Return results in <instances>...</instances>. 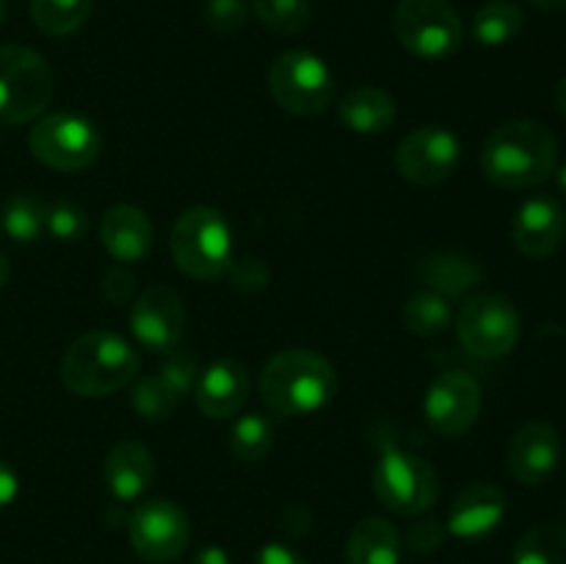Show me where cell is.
<instances>
[{
    "instance_id": "1",
    "label": "cell",
    "mask_w": 566,
    "mask_h": 564,
    "mask_svg": "<svg viewBox=\"0 0 566 564\" xmlns=\"http://www.w3.org/2000/svg\"><path fill=\"white\" fill-rule=\"evenodd\" d=\"M556 136L534 119L503 122L481 149V171L501 188L539 186L556 171Z\"/></svg>"
},
{
    "instance_id": "2",
    "label": "cell",
    "mask_w": 566,
    "mask_h": 564,
    "mask_svg": "<svg viewBox=\"0 0 566 564\" xmlns=\"http://www.w3.org/2000/svg\"><path fill=\"white\" fill-rule=\"evenodd\" d=\"M337 393V374L326 357L310 348L274 354L260 374V396L280 418H302L329 407Z\"/></svg>"
},
{
    "instance_id": "3",
    "label": "cell",
    "mask_w": 566,
    "mask_h": 564,
    "mask_svg": "<svg viewBox=\"0 0 566 564\" xmlns=\"http://www.w3.org/2000/svg\"><path fill=\"white\" fill-rule=\"evenodd\" d=\"M138 374V354L111 330H94L77 337L64 352L59 379L75 396L99 398L130 385Z\"/></svg>"
},
{
    "instance_id": "4",
    "label": "cell",
    "mask_w": 566,
    "mask_h": 564,
    "mask_svg": "<svg viewBox=\"0 0 566 564\" xmlns=\"http://www.w3.org/2000/svg\"><path fill=\"white\" fill-rule=\"evenodd\" d=\"M169 249L177 269L202 282L224 276L235 260L230 221L210 205H193V208L182 210L171 230Z\"/></svg>"
},
{
    "instance_id": "5",
    "label": "cell",
    "mask_w": 566,
    "mask_h": 564,
    "mask_svg": "<svg viewBox=\"0 0 566 564\" xmlns=\"http://www.w3.org/2000/svg\"><path fill=\"white\" fill-rule=\"evenodd\" d=\"M53 72L36 50L0 44V125H22L53 100Z\"/></svg>"
},
{
    "instance_id": "6",
    "label": "cell",
    "mask_w": 566,
    "mask_h": 564,
    "mask_svg": "<svg viewBox=\"0 0 566 564\" xmlns=\"http://www.w3.org/2000/svg\"><path fill=\"white\" fill-rule=\"evenodd\" d=\"M374 492L390 512L412 518L429 512L440 498V479L426 459L401 448H385L374 464Z\"/></svg>"
},
{
    "instance_id": "7",
    "label": "cell",
    "mask_w": 566,
    "mask_h": 564,
    "mask_svg": "<svg viewBox=\"0 0 566 564\" xmlns=\"http://www.w3.org/2000/svg\"><path fill=\"white\" fill-rule=\"evenodd\" d=\"M520 313L501 293H473L457 315V335L473 357H506L520 341Z\"/></svg>"
},
{
    "instance_id": "8",
    "label": "cell",
    "mask_w": 566,
    "mask_h": 564,
    "mask_svg": "<svg viewBox=\"0 0 566 564\" xmlns=\"http://www.w3.org/2000/svg\"><path fill=\"white\" fill-rule=\"evenodd\" d=\"M33 158L55 171H81L99 158L103 136L97 125L81 114H48L31 127L28 136Z\"/></svg>"
},
{
    "instance_id": "9",
    "label": "cell",
    "mask_w": 566,
    "mask_h": 564,
    "mask_svg": "<svg viewBox=\"0 0 566 564\" xmlns=\"http://www.w3.org/2000/svg\"><path fill=\"white\" fill-rule=\"evenodd\" d=\"M392 28L403 48L423 61H440L462 44V20L448 0H401Z\"/></svg>"
},
{
    "instance_id": "10",
    "label": "cell",
    "mask_w": 566,
    "mask_h": 564,
    "mask_svg": "<svg viewBox=\"0 0 566 564\" xmlns=\"http://www.w3.org/2000/svg\"><path fill=\"white\" fill-rule=\"evenodd\" d=\"M269 86L287 114L315 116L332 103L335 77L326 61L310 50H287L271 64Z\"/></svg>"
},
{
    "instance_id": "11",
    "label": "cell",
    "mask_w": 566,
    "mask_h": 564,
    "mask_svg": "<svg viewBox=\"0 0 566 564\" xmlns=\"http://www.w3.org/2000/svg\"><path fill=\"white\" fill-rule=\"evenodd\" d=\"M130 545L144 562L166 564L182 556L191 540V523L186 512L175 501L166 498H149L142 501L130 514L127 523Z\"/></svg>"
},
{
    "instance_id": "12",
    "label": "cell",
    "mask_w": 566,
    "mask_h": 564,
    "mask_svg": "<svg viewBox=\"0 0 566 564\" xmlns=\"http://www.w3.org/2000/svg\"><path fill=\"white\" fill-rule=\"evenodd\" d=\"M462 164V142L448 127L426 125L407 133L396 149V166L415 186H437Z\"/></svg>"
},
{
    "instance_id": "13",
    "label": "cell",
    "mask_w": 566,
    "mask_h": 564,
    "mask_svg": "<svg viewBox=\"0 0 566 564\" xmlns=\"http://www.w3.org/2000/svg\"><path fill=\"white\" fill-rule=\"evenodd\" d=\"M130 332L144 348L169 354L186 335V307L175 288L153 285L133 302Z\"/></svg>"
},
{
    "instance_id": "14",
    "label": "cell",
    "mask_w": 566,
    "mask_h": 564,
    "mask_svg": "<svg viewBox=\"0 0 566 564\" xmlns=\"http://www.w3.org/2000/svg\"><path fill=\"white\" fill-rule=\"evenodd\" d=\"M481 415V387L464 370H446L426 393V420L442 437H459Z\"/></svg>"
},
{
    "instance_id": "15",
    "label": "cell",
    "mask_w": 566,
    "mask_h": 564,
    "mask_svg": "<svg viewBox=\"0 0 566 564\" xmlns=\"http://www.w3.org/2000/svg\"><path fill=\"white\" fill-rule=\"evenodd\" d=\"M562 462V437L551 424H525L506 448V468L520 484H545Z\"/></svg>"
},
{
    "instance_id": "16",
    "label": "cell",
    "mask_w": 566,
    "mask_h": 564,
    "mask_svg": "<svg viewBox=\"0 0 566 564\" xmlns=\"http://www.w3.org/2000/svg\"><path fill=\"white\" fill-rule=\"evenodd\" d=\"M566 213L547 194L528 197L517 208L512 221V241L525 258H547L564 241Z\"/></svg>"
},
{
    "instance_id": "17",
    "label": "cell",
    "mask_w": 566,
    "mask_h": 564,
    "mask_svg": "<svg viewBox=\"0 0 566 564\" xmlns=\"http://www.w3.org/2000/svg\"><path fill=\"white\" fill-rule=\"evenodd\" d=\"M506 518V495L490 481H473L464 487L448 512V534L459 540H484Z\"/></svg>"
},
{
    "instance_id": "18",
    "label": "cell",
    "mask_w": 566,
    "mask_h": 564,
    "mask_svg": "<svg viewBox=\"0 0 566 564\" xmlns=\"http://www.w3.org/2000/svg\"><path fill=\"white\" fill-rule=\"evenodd\" d=\"M193 398L202 415L216 420H224L235 415L249 398V374L238 359H216L199 374Z\"/></svg>"
},
{
    "instance_id": "19",
    "label": "cell",
    "mask_w": 566,
    "mask_h": 564,
    "mask_svg": "<svg viewBox=\"0 0 566 564\" xmlns=\"http://www.w3.org/2000/svg\"><path fill=\"white\" fill-rule=\"evenodd\" d=\"M153 221L136 205H114L99 221V243L116 263H138L153 249Z\"/></svg>"
},
{
    "instance_id": "20",
    "label": "cell",
    "mask_w": 566,
    "mask_h": 564,
    "mask_svg": "<svg viewBox=\"0 0 566 564\" xmlns=\"http://www.w3.org/2000/svg\"><path fill=\"white\" fill-rule=\"evenodd\" d=\"M103 479L111 495L122 503H133L144 498L155 479V459L147 446L136 440L116 442L103 464Z\"/></svg>"
},
{
    "instance_id": "21",
    "label": "cell",
    "mask_w": 566,
    "mask_h": 564,
    "mask_svg": "<svg viewBox=\"0 0 566 564\" xmlns=\"http://www.w3.org/2000/svg\"><path fill=\"white\" fill-rule=\"evenodd\" d=\"M337 116L343 125L363 136H376V133L390 130L396 122V100L376 86H359L348 92L337 105Z\"/></svg>"
},
{
    "instance_id": "22",
    "label": "cell",
    "mask_w": 566,
    "mask_h": 564,
    "mask_svg": "<svg viewBox=\"0 0 566 564\" xmlns=\"http://www.w3.org/2000/svg\"><path fill=\"white\" fill-rule=\"evenodd\" d=\"M346 564H401V534L387 518H365L346 542Z\"/></svg>"
},
{
    "instance_id": "23",
    "label": "cell",
    "mask_w": 566,
    "mask_h": 564,
    "mask_svg": "<svg viewBox=\"0 0 566 564\" xmlns=\"http://www.w3.org/2000/svg\"><path fill=\"white\" fill-rule=\"evenodd\" d=\"M481 274H484L481 265L473 258L459 252L429 254L418 265V276L423 280V285L446 299L464 296L470 288L479 285Z\"/></svg>"
},
{
    "instance_id": "24",
    "label": "cell",
    "mask_w": 566,
    "mask_h": 564,
    "mask_svg": "<svg viewBox=\"0 0 566 564\" xmlns=\"http://www.w3.org/2000/svg\"><path fill=\"white\" fill-rule=\"evenodd\" d=\"M523 9L512 0H490L473 17V36L484 48H503L523 31Z\"/></svg>"
},
{
    "instance_id": "25",
    "label": "cell",
    "mask_w": 566,
    "mask_h": 564,
    "mask_svg": "<svg viewBox=\"0 0 566 564\" xmlns=\"http://www.w3.org/2000/svg\"><path fill=\"white\" fill-rule=\"evenodd\" d=\"M48 202L36 194H11L0 210V227L17 243H33L44 236Z\"/></svg>"
},
{
    "instance_id": "26",
    "label": "cell",
    "mask_w": 566,
    "mask_h": 564,
    "mask_svg": "<svg viewBox=\"0 0 566 564\" xmlns=\"http://www.w3.org/2000/svg\"><path fill=\"white\" fill-rule=\"evenodd\" d=\"M512 564H566V525L539 523L525 531L514 545Z\"/></svg>"
},
{
    "instance_id": "27",
    "label": "cell",
    "mask_w": 566,
    "mask_h": 564,
    "mask_svg": "<svg viewBox=\"0 0 566 564\" xmlns=\"http://www.w3.org/2000/svg\"><path fill=\"white\" fill-rule=\"evenodd\" d=\"M453 310L446 296L434 291H418L403 304V324L412 335L434 337L451 326Z\"/></svg>"
},
{
    "instance_id": "28",
    "label": "cell",
    "mask_w": 566,
    "mask_h": 564,
    "mask_svg": "<svg viewBox=\"0 0 566 564\" xmlns=\"http://www.w3.org/2000/svg\"><path fill=\"white\" fill-rule=\"evenodd\" d=\"M94 0H31V20L48 36H70L92 14Z\"/></svg>"
},
{
    "instance_id": "29",
    "label": "cell",
    "mask_w": 566,
    "mask_h": 564,
    "mask_svg": "<svg viewBox=\"0 0 566 564\" xmlns=\"http://www.w3.org/2000/svg\"><path fill=\"white\" fill-rule=\"evenodd\" d=\"M271 446H274V424L269 415L247 412L232 424L230 451L241 462H260L269 457Z\"/></svg>"
},
{
    "instance_id": "30",
    "label": "cell",
    "mask_w": 566,
    "mask_h": 564,
    "mask_svg": "<svg viewBox=\"0 0 566 564\" xmlns=\"http://www.w3.org/2000/svg\"><path fill=\"white\" fill-rule=\"evenodd\" d=\"M254 14L269 31L293 36L310 25L307 0H254Z\"/></svg>"
},
{
    "instance_id": "31",
    "label": "cell",
    "mask_w": 566,
    "mask_h": 564,
    "mask_svg": "<svg viewBox=\"0 0 566 564\" xmlns=\"http://www.w3.org/2000/svg\"><path fill=\"white\" fill-rule=\"evenodd\" d=\"M133 407H136V412L142 415V418L164 420L175 412L177 396L166 387V382L155 374L138 382L136 390H133Z\"/></svg>"
},
{
    "instance_id": "32",
    "label": "cell",
    "mask_w": 566,
    "mask_h": 564,
    "mask_svg": "<svg viewBox=\"0 0 566 564\" xmlns=\"http://www.w3.org/2000/svg\"><path fill=\"white\" fill-rule=\"evenodd\" d=\"M199 374H202V368H199L197 357L188 352H182V348H171L158 368V376L166 382V387L175 393L177 401H180V398H186L188 393L197 387Z\"/></svg>"
},
{
    "instance_id": "33",
    "label": "cell",
    "mask_w": 566,
    "mask_h": 564,
    "mask_svg": "<svg viewBox=\"0 0 566 564\" xmlns=\"http://www.w3.org/2000/svg\"><path fill=\"white\" fill-rule=\"evenodd\" d=\"M88 221H86V210L77 208L75 202H50L48 205V221H44V232L55 238V241L72 243L86 232Z\"/></svg>"
},
{
    "instance_id": "34",
    "label": "cell",
    "mask_w": 566,
    "mask_h": 564,
    "mask_svg": "<svg viewBox=\"0 0 566 564\" xmlns=\"http://www.w3.org/2000/svg\"><path fill=\"white\" fill-rule=\"evenodd\" d=\"M249 3L247 0H208L205 3V22L219 33H232L247 25Z\"/></svg>"
},
{
    "instance_id": "35",
    "label": "cell",
    "mask_w": 566,
    "mask_h": 564,
    "mask_svg": "<svg viewBox=\"0 0 566 564\" xmlns=\"http://www.w3.org/2000/svg\"><path fill=\"white\" fill-rule=\"evenodd\" d=\"M448 529H442V523H434V520H420L412 529L407 531V545L418 553H431L446 542Z\"/></svg>"
},
{
    "instance_id": "36",
    "label": "cell",
    "mask_w": 566,
    "mask_h": 564,
    "mask_svg": "<svg viewBox=\"0 0 566 564\" xmlns=\"http://www.w3.org/2000/svg\"><path fill=\"white\" fill-rule=\"evenodd\" d=\"M133 288H136V276L133 271L127 269L125 263H116L114 269L105 271L103 276V293L111 299L114 304H125L130 299Z\"/></svg>"
},
{
    "instance_id": "37",
    "label": "cell",
    "mask_w": 566,
    "mask_h": 564,
    "mask_svg": "<svg viewBox=\"0 0 566 564\" xmlns=\"http://www.w3.org/2000/svg\"><path fill=\"white\" fill-rule=\"evenodd\" d=\"M227 274L235 276V285L247 288V291H258V288H265V282H269L263 263L252 258H235Z\"/></svg>"
},
{
    "instance_id": "38",
    "label": "cell",
    "mask_w": 566,
    "mask_h": 564,
    "mask_svg": "<svg viewBox=\"0 0 566 564\" xmlns=\"http://www.w3.org/2000/svg\"><path fill=\"white\" fill-rule=\"evenodd\" d=\"M254 564H307V558L298 551H293L285 542H265L258 553H254Z\"/></svg>"
},
{
    "instance_id": "39",
    "label": "cell",
    "mask_w": 566,
    "mask_h": 564,
    "mask_svg": "<svg viewBox=\"0 0 566 564\" xmlns=\"http://www.w3.org/2000/svg\"><path fill=\"white\" fill-rule=\"evenodd\" d=\"M17 495H20V479H17V473L11 470V464H6L3 459H0V509L11 506Z\"/></svg>"
},
{
    "instance_id": "40",
    "label": "cell",
    "mask_w": 566,
    "mask_h": 564,
    "mask_svg": "<svg viewBox=\"0 0 566 564\" xmlns=\"http://www.w3.org/2000/svg\"><path fill=\"white\" fill-rule=\"evenodd\" d=\"M191 564H232L230 553L219 545H202L197 553H193Z\"/></svg>"
},
{
    "instance_id": "41",
    "label": "cell",
    "mask_w": 566,
    "mask_h": 564,
    "mask_svg": "<svg viewBox=\"0 0 566 564\" xmlns=\"http://www.w3.org/2000/svg\"><path fill=\"white\" fill-rule=\"evenodd\" d=\"M531 6L542 11H564L566 9V0H528Z\"/></svg>"
},
{
    "instance_id": "42",
    "label": "cell",
    "mask_w": 566,
    "mask_h": 564,
    "mask_svg": "<svg viewBox=\"0 0 566 564\" xmlns=\"http://www.w3.org/2000/svg\"><path fill=\"white\" fill-rule=\"evenodd\" d=\"M556 105H558V111L566 116V75L558 81V86H556Z\"/></svg>"
},
{
    "instance_id": "43",
    "label": "cell",
    "mask_w": 566,
    "mask_h": 564,
    "mask_svg": "<svg viewBox=\"0 0 566 564\" xmlns=\"http://www.w3.org/2000/svg\"><path fill=\"white\" fill-rule=\"evenodd\" d=\"M9 258H6L3 254V249H0V288L6 285V282H9Z\"/></svg>"
},
{
    "instance_id": "44",
    "label": "cell",
    "mask_w": 566,
    "mask_h": 564,
    "mask_svg": "<svg viewBox=\"0 0 566 564\" xmlns=\"http://www.w3.org/2000/svg\"><path fill=\"white\" fill-rule=\"evenodd\" d=\"M556 186H558V191H562L566 197V164L556 171Z\"/></svg>"
},
{
    "instance_id": "45",
    "label": "cell",
    "mask_w": 566,
    "mask_h": 564,
    "mask_svg": "<svg viewBox=\"0 0 566 564\" xmlns=\"http://www.w3.org/2000/svg\"><path fill=\"white\" fill-rule=\"evenodd\" d=\"M6 11H9V0H0V22L6 20Z\"/></svg>"
}]
</instances>
